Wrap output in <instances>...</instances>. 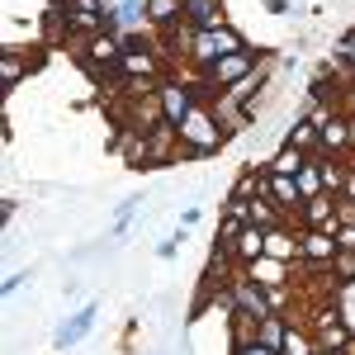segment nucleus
Masks as SVG:
<instances>
[{"mask_svg": "<svg viewBox=\"0 0 355 355\" xmlns=\"http://www.w3.org/2000/svg\"><path fill=\"white\" fill-rule=\"evenodd\" d=\"M242 48H251L246 43L242 28L223 24V28H185V62H190L194 76H204L209 67H218L227 53H242Z\"/></svg>", "mask_w": 355, "mask_h": 355, "instance_id": "nucleus-1", "label": "nucleus"}, {"mask_svg": "<svg viewBox=\"0 0 355 355\" xmlns=\"http://www.w3.org/2000/svg\"><path fill=\"white\" fill-rule=\"evenodd\" d=\"M175 133H180V162H209V157H218L227 147V133H223L214 105H199Z\"/></svg>", "mask_w": 355, "mask_h": 355, "instance_id": "nucleus-2", "label": "nucleus"}, {"mask_svg": "<svg viewBox=\"0 0 355 355\" xmlns=\"http://www.w3.org/2000/svg\"><path fill=\"white\" fill-rule=\"evenodd\" d=\"M128 53V38L119 33V28H105V33H90L76 43V62H81L85 71L95 76V81H119V62Z\"/></svg>", "mask_w": 355, "mask_h": 355, "instance_id": "nucleus-3", "label": "nucleus"}, {"mask_svg": "<svg viewBox=\"0 0 355 355\" xmlns=\"http://www.w3.org/2000/svg\"><path fill=\"white\" fill-rule=\"evenodd\" d=\"M157 105H162V119L171 128H180L194 110H199V90H194V76H166L162 90H157Z\"/></svg>", "mask_w": 355, "mask_h": 355, "instance_id": "nucleus-4", "label": "nucleus"}, {"mask_svg": "<svg viewBox=\"0 0 355 355\" xmlns=\"http://www.w3.org/2000/svg\"><path fill=\"white\" fill-rule=\"evenodd\" d=\"M266 57H270L266 48H242V53H227L218 67H209V71H204V81L223 95V90H232L237 81H246L251 71H261V67H266Z\"/></svg>", "mask_w": 355, "mask_h": 355, "instance_id": "nucleus-5", "label": "nucleus"}, {"mask_svg": "<svg viewBox=\"0 0 355 355\" xmlns=\"http://www.w3.org/2000/svg\"><path fill=\"white\" fill-rule=\"evenodd\" d=\"M318 157H341V162H351L355 157V114L336 110L322 123V137H318Z\"/></svg>", "mask_w": 355, "mask_h": 355, "instance_id": "nucleus-6", "label": "nucleus"}, {"mask_svg": "<svg viewBox=\"0 0 355 355\" xmlns=\"http://www.w3.org/2000/svg\"><path fill=\"white\" fill-rule=\"evenodd\" d=\"M299 242H303L299 270H331V261H336V237H331V232L303 227V232H299Z\"/></svg>", "mask_w": 355, "mask_h": 355, "instance_id": "nucleus-7", "label": "nucleus"}, {"mask_svg": "<svg viewBox=\"0 0 355 355\" xmlns=\"http://www.w3.org/2000/svg\"><path fill=\"white\" fill-rule=\"evenodd\" d=\"M95 318H100V303H81V308H76V313H71V318H67V322L53 331V346H57V351H71V346H81L85 336L95 331Z\"/></svg>", "mask_w": 355, "mask_h": 355, "instance_id": "nucleus-8", "label": "nucleus"}, {"mask_svg": "<svg viewBox=\"0 0 355 355\" xmlns=\"http://www.w3.org/2000/svg\"><path fill=\"white\" fill-rule=\"evenodd\" d=\"M43 53H48V48H38L33 57H28L24 48H0V85H5V90H19V81H24L28 71L43 67Z\"/></svg>", "mask_w": 355, "mask_h": 355, "instance_id": "nucleus-9", "label": "nucleus"}, {"mask_svg": "<svg viewBox=\"0 0 355 355\" xmlns=\"http://www.w3.org/2000/svg\"><path fill=\"white\" fill-rule=\"evenodd\" d=\"M299 223H279V227H266V256L270 261H284V266H299L303 242H299Z\"/></svg>", "mask_w": 355, "mask_h": 355, "instance_id": "nucleus-10", "label": "nucleus"}, {"mask_svg": "<svg viewBox=\"0 0 355 355\" xmlns=\"http://www.w3.org/2000/svg\"><path fill=\"white\" fill-rule=\"evenodd\" d=\"M266 194L279 204V214H284V218L299 223V209L308 204V199H303V190H299V180H294V175H275V171H266Z\"/></svg>", "mask_w": 355, "mask_h": 355, "instance_id": "nucleus-11", "label": "nucleus"}, {"mask_svg": "<svg viewBox=\"0 0 355 355\" xmlns=\"http://www.w3.org/2000/svg\"><path fill=\"white\" fill-rule=\"evenodd\" d=\"M246 279H256L261 289H279V284H294V275H299V266H284V261H270V256H261V261H251V266H242Z\"/></svg>", "mask_w": 355, "mask_h": 355, "instance_id": "nucleus-12", "label": "nucleus"}, {"mask_svg": "<svg viewBox=\"0 0 355 355\" xmlns=\"http://www.w3.org/2000/svg\"><path fill=\"white\" fill-rule=\"evenodd\" d=\"M147 28H157L162 38L185 28V5L180 0H147Z\"/></svg>", "mask_w": 355, "mask_h": 355, "instance_id": "nucleus-13", "label": "nucleus"}, {"mask_svg": "<svg viewBox=\"0 0 355 355\" xmlns=\"http://www.w3.org/2000/svg\"><path fill=\"white\" fill-rule=\"evenodd\" d=\"M299 227H318V232H336V199L318 194L299 209Z\"/></svg>", "mask_w": 355, "mask_h": 355, "instance_id": "nucleus-14", "label": "nucleus"}, {"mask_svg": "<svg viewBox=\"0 0 355 355\" xmlns=\"http://www.w3.org/2000/svg\"><path fill=\"white\" fill-rule=\"evenodd\" d=\"M180 5H185V28H223L227 24L223 0H180Z\"/></svg>", "mask_w": 355, "mask_h": 355, "instance_id": "nucleus-15", "label": "nucleus"}, {"mask_svg": "<svg viewBox=\"0 0 355 355\" xmlns=\"http://www.w3.org/2000/svg\"><path fill=\"white\" fill-rule=\"evenodd\" d=\"M261 256H266V227L246 223L237 246H232V261H237V266H251V261H261Z\"/></svg>", "mask_w": 355, "mask_h": 355, "instance_id": "nucleus-16", "label": "nucleus"}, {"mask_svg": "<svg viewBox=\"0 0 355 355\" xmlns=\"http://www.w3.org/2000/svg\"><path fill=\"white\" fill-rule=\"evenodd\" d=\"M318 137H322V128H318L308 114H299V119L289 123L284 142H289V147H299V152H308V157H318Z\"/></svg>", "mask_w": 355, "mask_h": 355, "instance_id": "nucleus-17", "label": "nucleus"}, {"mask_svg": "<svg viewBox=\"0 0 355 355\" xmlns=\"http://www.w3.org/2000/svg\"><path fill=\"white\" fill-rule=\"evenodd\" d=\"M303 166H308V152L289 147V142H279V152H275L270 162H266V171H275V175H299Z\"/></svg>", "mask_w": 355, "mask_h": 355, "instance_id": "nucleus-18", "label": "nucleus"}, {"mask_svg": "<svg viewBox=\"0 0 355 355\" xmlns=\"http://www.w3.org/2000/svg\"><path fill=\"white\" fill-rule=\"evenodd\" d=\"M279 355H318V341H313V331L303 327V322H289V331H284V346H279Z\"/></svg>", "mask_w": 355, "mask_h": 355, "instance_id": "nucleus-19", "label": "nucleus"}, {"mask_svg": "<svg viewBox=\"0 0 355 355\" xmlns=\"http://www.w3.org/2000/svg\"><path fill=\"white\" fill-rule=\"evenodd\" d=\"M294 180H299L303 199H318V194H327V185H322V157H308V166H303Z\"/></svg>", "mask_w": 355, "mask_h": 355, "instance_id": "nucleus-20", "label": "nucleus"}, {"mask_svg": "<svg viewBox=\"0 0 355 355\" xmlns=\"http://www.w3.org/2000/svg\"><path fill=\"white\" fill-rule=\"evenodd\" d=\"M331 289H355V251H336V261H331Z\"/></svg>", "mask_w": 355, "mask_h": 355, "instance_id": "nucleus-21", "label": "nucleus"}, {"mask_svg": "<svg viewBox=\"0 0 355 355\" xmlns=\"http://www.w3.org/2000/svg\"><path fill=\"white\" fill-rule=\"evenodd\" d=\"M284 331H289V318H279V313H275V318H266V322L256 327V341H261V346H270V351H279V346H284Z\"/></svg>", "mask_w": 355, "mask_h": 355, "instance_id": "nucleus-22", "label": "nucleus"}, {"mask_svg": "<svg viewBox=\"0 0 355 355\" xmlns=\"http://www.w3.org/2000/svg\"><path fill=\"white\" fill-rule=\"evenodd\" d=\"M331 57H336V62H341V67H346V71L355 76V24L346 28L341 38H336V48H331Z\"/></svg>", "mask_w": 355, "mask_h": 355, "instance_id": "nucleus-23", "label": "nucleus"}, {"mask_svg": "<svg viewBox=\"0 0 355 355\" xmlns=\"http://www.w3.org/2000/svg\"><path fill=\"white\" fill-rule=\"evenodd\" d=\"M185 237H190V227H175V232H171L166 242H157V256H162V261H171V256H175V251L185 246Z\"/></svg>", "mask_w": 355, "mask_h": 355, "instance_id": "nucleus-24", "label": "nucleus"}, {"mask_svg": "<svg viewBox=\"0 0 355 355\" xmlns=\"http://www.w3.org/2000/svg\"><path fill=\"white\" fill-rule=\"evenodd\" d=\"M331 237H336V251H355V227H351V223H341Z\"/></svg>", "mask_w": 355, "mask_h": 355, "instance_id": "nucleus-25", "label": "nucleus"}, {"mask_svg": "<svg viewBox=\"0 0 355 355\" xmlns=\"http://www.w3.org/2000/svg\"><path fill=\"white\" fill-rule=\"evenodd\" d=\"M24 279H28V270H15V275H5V284H0V289H5V294H19V289H24Z\"/></svg>", "mask_w": 355, "mask_h": 355, "instance_id": "nucleus-26", "label": "nucleus"}, {"mask_svg": "<svg viewBox=\"0 0 355 355\" xmlns=\"http://www.w3.org/2000/svg\"><path fill=\"white\" fill-rule=\"evenodd\" d=\"M232 355H279V351H270V346H261V341H246V346H237Z\"/></svg>", "mask_w": 355, "mask_h": 355, "instance_id": "nucleus-27", "label": "nucleus"}, {"mask_svg": "<svg viewBox=\"0 0 355 355\" xmlns=\"http://www.w3.org/2000/svg\"><path fill=\"white\" fill-rule=\"evenodd\" d=\"M15 214H19V199H5V204H0V218L10 223V218H15Z\"/></svg>", "mask_w": 355, "mask_h": 355, "instance_id": "nucleus-28", "label": "nucleus"}, {"mask_svg": "<svg viewBox=\"0 0 355 355\" xmlns=\"http://www.w3.org/2000/svg\"><path fill=\"white\" fill-rule=\"evenodd\" d=\"M194 223H199V204H190V209L180 214V227H194Z\"/></svg>", "mask_w": 355, "mask_h": 355, "instance_id": "nucleus-29", "label": "nucleus"}, {"mask_svg": "<svg viewBox=\"0 0 355 355\" xmlns=\"http://www.w3.org/2000/svg\"><path fill=\"white\" fill-rule=\"evenodd\" d=\"M341 194H346V199L355 204V162H351V175H346V190H341Z\"/></svg>", "mask_w": 355, "mask_h": 355, "instance_id": "nucleus-30", "label": "nucleus"}, {"mask_svg": "<svg viewBox=\"0 0 355 355\" xmlns=\"http://www.w3.org/2000/svg\"><path fill=\"white\" fill-rule=\"evenodd\" d=\"M266 10H270V15H284V10H289V0H266Z\"/></svg>", "mask_w": 355, "mask_h": 355, "instance_id": "nucleus-31", "label": "nucleus"}, {"mask_svg": "<svg viewBox=\"0 0 355 355\" xmlns=\"http://www.w3.org/2000/svg\"><path fill=\"white\" fill-rule=\"evenodd\" d=\"M322 355H351V351H322Z\"/></svg>", "mask_w": 355, "mask_h": 355, "instance_id": "nucleus-32", "label": "nucleus"}]
</instances>
